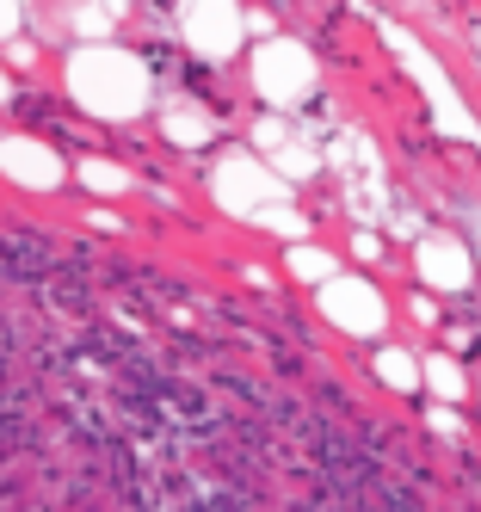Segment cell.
Instances as JSON below:
<instances>
[{
  "label": "cell",
  "instance_id": "8992f818",
  "mask_svg": "<svg viewBox=\"0 0 481 512\" xmlns=\"http://www.w3.org/2000/svg\"><path fill=\"white\" fill-rule=\"evenodd\" d=\"M0 173L25 192H56L62 186V155L37 136H0Z\"/></svg>",
  "mask_w": 481,
  "mask_h": 512
},
{
  "label": "cell",
  "instance_id": "8fae6325",
  "mask_svg": "<svg viewBox=\"0 0 481 512\" xmlns=\"http://www.w3.org/2000/svg\"><path fill=\"white\" fill-rule=\"evenodd\" d=\"M81 186L99 198H118V192H130V173L111 167V161H81Z\"/></svg>",
  "mask_w": 481,
  "mask_h": 512
},
{
  "label": "cell",
  "instance_id": "5bb4252c",
  "mask_svg": "<svg viewBox=\"0 0 481 512\" xmlns=\"http://www.w3.org/2000/svg\"><path fill=\"white\" fill-rule=\"evenodd\" d=\"M19 25H25V7H7V0H0V44H19Z\"/></svg>",
  "mask_w": 481,
  "mask_h": 512
},
{
  "label": "cell",
  "instance_id": "30bf717a",
  "mask_svg": "<svg viewBox=\"0 0 481 512\" xmlns=\"http://www.w3.org/2000/svg\"><path fill=\"white\" fill-rule=\"evenodd\" d=\"M420 272H426V284H444V290H457L463 284V253L444 241V235H432L426 247H420Z\"/></svg>",
  "mask_w": 481,
  "mask_h": 512
},
{
  "label": "cell",
  "instance_id": "52a82bcc",
  "mask_svg": "<svg viewBox=\"0 0 481 512\" xmlns=\"http://www.w3.org/2000/svg\"><path fill=\"white\" fill-rule=\"evenodd\" d=\"M253 149H259V161H266L278 179H303V173H315V142L309 136H296L284 118H266L253 130Z\"/></svg>",
  "mask_w": 481,
  "mask_h": 512
},
{
  "label": "cell",
  "instance_id": "6da1fadb",
  "mask_svg": "<svg viewBox=\"0 0 481 512\" xmlns=\"http://www.w3.org/2000/svg\"><path fill=\"white\" fill-rule=\"evenodd\" d=\"M62 81H68V99L105 124H130L155 105V75L124 44H74L62 62Z\"/></svg>",
  "mask_w": 481,
  "mask_h": 512
},
{
  "label": "cell",
  "instance_id": "ba28073f",
  "mask_svg": "<svg viewBox=\"0 0 481 512\" xmlns=\"http://www.w3.org/2000/svg\"><path fill=\"white\" fill-rule=\"evenodd\" d=\"M161 136H173L179 149H198V142H210V112L185 93H167L161 99Z\"/></svg>",
  "mask_w": 481,
  "mask_h": 512
},
{
  "label": "cell",
  "instance_id": "5b68a950",
  "mask_svg": "<svg viewBox=\"0 0 481 512\" xmlns=\"http://www.w3.org/2000/svg\"><path fill=\"white\" fill-rule=\"evenodd\" d=\"M321 315L333 327H346V334H383V297H377V284H364V278H333L321 284Z\"/></svg>",
  "mask_w": 481,
  "mask_h": 512
},
{
  "label": "cell",
  "instance_id": "9a60e30c",
  "mask_svg": "<svg viewBox=\"0 0 481 512\" xmlns=\"http://www.w3.org/2000/svg\"><path fill=\"white\" fill-rule=\"evenodd\" d=\"M13 99V75H7V68H0V105H7Z\"/></svg>",
  "mask_w": 481,
  "mask_h": 512
},
{
  "label": "cell",
  "instance_id": "7a4b0ae2",
  "mask_svg": "<svg viewBox=\"0 0 481 512\" xmlns=\"http://www.w3.org/2000/svg\"><path fill=\"white\" fill-rule=\"evenodd\" d=\"M210 192L229 216H241V223L278 229V235H303V223H296V210H290V186L259 155H222L216 173H210Z\"/></svg>",
  "mask_w": 481,
  "mask_h": 512
},
{
  "label": "cell",
  "instance_id": "4fadbf2b",
  "mask_svg": "<svg viewBox=\"0 0 481 512\" xmlns=\"http://www.w3.org/2000/svg\"><path fill=\"white\" fill-rule=\"evenodd\" d=\"M377 377H383L389 389H414V383H420V364L407 358V352H395V346H389V352L377 358Z\"/></svg>",
  "mask_w": 481,
  "mask_h": 512
},
{
  "label": "cell",
  "instance_id": "7c38bea8",
  "mask_svg": "<svg viewBox=\"0 0 481 512\" xmlns=\"http://www.w3.org/2000/svg\"><path fill=\"white\" fill-rule=\"evenodd\" d=\"M290 272H296V278H309V284H333V278H340L321 247H290Z\"/></svg>",
  "mask_w": 481,
  "mask_h": 512
},
{
  "label": "cell",
  "instance_id": "277c9868",
  "mask_svg": "<svg viewBox=\"0 0 481 512\" xmlns=\"http://www.w3.org/2000/svg\"><path fill=\"white\" fill-rule=\"evenodd\" d=\"M173 25H179V38L192 44L204 62H229L241 50V38H247V13L222 7V0H192V7L173 13Z\"/></svg>",
  "mask_w": 481,
  "mask_h": 512
},
{
  "label": "cell",
  "instance_id": "3957f363",
  "mask_svg": "<svg viewBox=\"0 0 481 512\" xmlns=\"http://www.w3.org/2000/svg\"><path fill=\"white\" fill-rule=\"evenodd\" d=\"M253 87L272 105H303L315 93V56L296 38H266L253 56Z\"/></svg>",
  "mask_w": 481,
  "mask_h": 512
},
{
  "label": "cell",
  "instance_id": "9c48e42d",
  "mask_svg": "<svg viewBox=\"0 0 481 512\" xmlns=\"http://www.w3.org/2000/svg\"><path fill=\"white\" fill-rule=\"evenodd\" d=\"M62 25L74 38H87V44H105L111 31L124 25V7L118 0H74V7H62Z\"/></svg>",
  "mask_w": 481,
  "mask_h": 512
}]
</instances>
